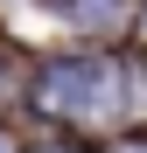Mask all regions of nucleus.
<instances>
[{"label":"nucleus","mask_w":147,"mask_h":153,"mask_svg":"<svg viewBox=\"0 0 147 153\" xmlns=\"http://www.w3.org/2000/svg\"><path fill=\"white\" fill-rule=\"evenodd\" d=\"M119 153H147V146H119Z\"/></svg>","instance_id":"f03ea898"},{"label":"nucleus","mask_w":147,"mask_h":153,"mask_svg":"<svg viewBox=\"0 0 147 153\" xmlns=\"http://www.w3.org/2000/svg\"><path fill=\"white\" fill-rule=\"evenodd\" d=\"M35 105L63 111V118H105L119 105V76H112V63H49L35 84Z\"/></svg>","instance_id":"f257e3e1"}]
</instances>
